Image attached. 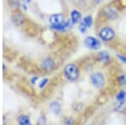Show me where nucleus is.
<instances>
[{"label":"nucleus","instance_id":"f257e3e1","mask_svg":"<svg viewBox=\"0 0 126 125\" xmlns=\"http://www.w3.org/2000/svg\"><path fill=\"white\" fill-rule=\"evenodd\" d=\"M64 73L66 77L69 81H72V82L78 80L79 76L78 69L74 64H68V65H66L64 69Z\"/></svg>","mask_w":126,"mask_h":125},{"label":"nucleus","instance_id":"f03ea898","mask_svg":"<svg viewBox=\"0 0 126 125\" xmlns=\"http://www.w3.org/2000/svg\"><path fill=\"white\" fill-rule=\"evenodd\" d=\"M84 45L86 47L91 50H98L101 47V42L93 36L87 37L84 40Z\"/></svg>","mask_w":126,"mask_h":125},{"label":"nucleus","instance_id":"7ed1b4c3","mask_svg":"<svg viewBox=\"0 0 126 125\" xmlns=\"http://www.w3.org/2000/svg\"><path fill=\"white\" fill-rule=\"evenodd\" d=\"M115 33L113 31V29L112 28L109 27H105L103 29H101V31L99 32V36L104 41H109V40H113L114 38Z\"/></svg>","mask_w":126,"mask_h":125},{"label":"nucleus","instance_id":"20e7f679","mask_svg":"<svg viewBox=\"0 0 126 125\" xmlns=\"http://www.w3.org/2000/svg\"><path fill=\"white\" fill-rule=\"evenodd\" d=\"M91 82L96 88H102L104 85V77L102 73H94L91 76Z\"/></svg>","mask_w":126,"mask_h":125},{"label":"nucleus","instance_id":"39448f33","mask_svg":"<svg viewBox=\"0 0 126 125\" xmlns=\"http://www.w3.org/2000/svg\"><path fill=\"white\" fill-rule=\"evenodd\" d=\"M50 23L54 29H57L59 26H61L65 22V17L63 14H53L50 17Z\"/></svg>","mask_w":126,"mask_h":125},{"label":"nucleus","instance_id":"423d86ee","mask_svg":"<svg viewBox=\"0 0 126 125\" xmlns=\"http://www.w3.org/2000/svg\"><path fill=\"white\" fill-rule=\"evenodd\" d=\"M55 66V63L53 61V60L50 59H46L43 60V62L41 63V67L43 68L45 70H47V71H50V70H52L54 69Z\"/></svg>","mask_w":126,"mask_h":125},{"label":"nucleus","instance_id":"0eeeda50","mask_svg":"<svg viewBox=\"0 0 126 125\" xmlns=\"http://www.w3.org/2000/svg\"><path fill=\"white\" fill-rule=\"evenodd\" d=\"M105 15L109 19L113 20V19H116L118 18V13L117 11L113 8H109V9H106L105 11Z\"/></svg>","mask_w":126,"mask_h":125},{"label":"nucleus","instance_id":"6e6552de","mask_svg":"<svg viewBox=\"0 0 126 125\" xmlns=\"http://www.w3.org/2000/svg\"><path fill=\"white\" fill-rule=\"evenodd\" d=\"M71 18H72V21L73 24L79 23L82 19V14L78 10H72L71 13Z\"/></svg>","mask_w":126,"mask_h":125},{"label":"nucleus","instance_id":"1a4fd4ad","mask_svg":"<svg viewBox=\"0 0 126 125\" xmlns=\"http://www.w3.org/2000/svg\"><path fill=\"white\" fill-rule=\"evenodd\" d=\"M50 109L54 112L55 114H59L62 111V106L57 102H53L50 104Z\"/></svg>","mask_w":126,"mask_h":125},{"label":"nucleus","instance_id":"9d476101","mask_svg":"<svg viewBox=\"0 0 126 125\" xmlns=\"http://www.w3.org/2000/svg\"><path fill=\"white\" fill-rule=\"evenodd\" d=\"M12 20L15 25H20L24 23V17L20 14H16L12 17Z\"/></svg>","mask_w":126,"mask_h":125},{"label":"nucleus","instance_id":"9b49d317","mask_svg":"<svg viewBox=\"0 0 126 125\" xmlns=\"http://www.w3.org/2000/svg\"><path fill=\"white\" fill-rule=\"evenodd\" d=\"M98 58H99V60H100L101 62H103V63H107V62L109 61V59H110V56H109V52L102 51V52H100V53H99Z\"/></svg>","mask_w":126,"mask_h":125},{"label":"nucleus","instance_id":"f8f14e48","mask_svg":"<svg viewBox=\"0 0 126 125\" xmlns=\"http://www.w3.org/2000/svg\"><path fill=\"white\" fill-rule=\"evenodd\" d=\"M19 125H32L30 123V119L28 116L26 115H21L18 119Z\"/></svg>","mask_w":126,"mask_h":125},{"label":"nucleus","instance_id":"ddd939ff","mask_svg":"<svg viewBox=\"0 0 126 125\" xmlns=\"http://www.w3.org/2000/svg\"><path fill=\"white\" fill-rule=\"evenodd\" d=\"M116 99L120 104H123L126 100V92H125V91L119 92L116 96Z\"/></svg>","mask_w":126,"mask_h":125},{"label":"nucleus","instance_id":"4468645a","mask_svg":"<svg viewBox=\"0 0 126 125\" xmlns=\"http://www.w3.org/2000/svg\"><path fill=\"white\" fill-rule=\"evenodd\" d=\"M82 21L84 22L85 24H86L88 28L91 27L92 25H93V19H92V17H91V16H86Z\"/></svg>","mask_w":126,"mask_h":125},{"label":"nucleus","instance_id":"2eb2a0df","mask_svg":"<svg viewBox=\"0 0 126 125\" xmlns=\"http://www.w3.org/2000/svg\"><path fill=\"white\" fill-rule=\"evenodd\" d=\"M87 29H88V27H87V25H86V24L84 23V22H82V23L80 24V26H79V29H80V31L82 32V34L86 33Z\"/></svg>","mask_w":126,"mask_h":125},{"label":"nucleus","instance_id":"dca6fc26","mask_svg":"<svg viewBox=\"0 0 126 125\" xmlns=\"http://www.w3.org/2000/svg\"><path fill=\"white\" fill-rule=\"evenodd\" d=\"M119 82L122 85H125L126 84V75H122L119 77Z\"/></svg>","mask_w":126,"mask_h":125},{"label":"nucleus","instance_id":"f3484780","mask_svg":"<svg viewBox=\"0 0 126 125\" xmlns=\"http://www.w3.org/2000/svg\"><path fill=\"white\" fill-rule=\"evenodd\" d=\"M48 79L47 78H46V79H43L41 81V82H40V84H39V86H40V88H43L46 86V85L47 84V82H48Z\"/></svg>","mask_w":126,"mask_h":125},{"label":"nucleus","instance_id":"a211bd4d","mask_svg":"<svg viewBox=\"0 0 126 125\" xmlns=\"http://www.w3.org/2000/svg\"><path fill=\"white\" fill-rule=\"evenodd\" d=\"M117 57L119 58V60H121L122 62H124V63L126 64V56H120V55H118Z\"/></svg>","mask_w":126,"mask_h":125},{"label":"nucleus","instance_id":"6ab92c4d","mask_svg":"<svg viewBox=\"0 0 126 125\" xmlns=\"http://www.w3.org/2000/svg\"><path fill=\"white\" fill-rule=\"evenodd\" d=\"M36 80H38V77H34V78H33L31 81H32V83H35V81Z\"/></svg>","mask_w":126,"mask_h":125},{"label":"nucleus","instance_id":"aec40b11","mask_svg":"<svg viewBox=\"0 0 126 125\" xmlns=\"http://www.w3.org/2000/svg\"><path fill=\"white\" fill-rule=\"evenodd\" d=\"M23 1L24 2V3H31L32 0H23Z\"/></svg>","mask_w":126,"mask_h":125},{"label":"nucleus","instance_id":"412c9836","mask_svg":"<svg viewBox=\"0 0 126 125\" xmlns=\"http://www.w3.org/2000/svg\"><path fill=\"white\" fill-rule=\"evenodd\" d=\"M93 1H94V2H95V3H100L101 2L103 1V0H93Z\"/></svg>","mask_w":126,"mask_h":125},{"label":"nucleus","instance_id":"4be33fe9","mask_svg":"<svg viewBox=\"0 0 126 125\" xmlns=\"http://www.w3.org/2000/svg\"><path fill=\"white\" fill-rule=\"evenodd\" d=\"M72 1H75V0H72Z\"/></svg>","mask_w":126,"mask_h":125}]
</instances>
